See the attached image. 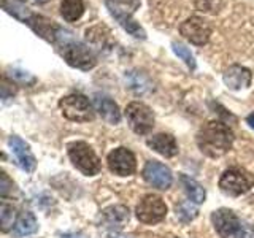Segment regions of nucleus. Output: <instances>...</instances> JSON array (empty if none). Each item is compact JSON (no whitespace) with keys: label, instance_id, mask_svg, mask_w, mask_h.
Returning a JSON list of instances; mask_svg holds the SVG:
<instances>
[{"label":"nucleus","instance_id":"nucleus-22","mask_svg":"<svg viewBox=\"0 0 254 238\" xmlns=\"http://www.w3.org/2000/svg\"><path fill=\"white\" fill-rule=\"evenodd\" d=\"M16 221H18V213H16L14 205L8 203L6 200H2V205H0V226H2V232H10L14 227Z\"/></svg>","mask_w":254,"mask_h":238},{"label":"nucleus","instance_id":"nucleus-32","mask_svg":"<svg viewBox=\"0 0 254 238\" xmlns=\"http://www.w3.org/2000/svg\"><path fill=\"white\" fill-rule=\"evenodd\" d=\"M246 122L250 124L251 129H254V113H253V115H250L248 118H246Z\"/></svg>","mask_w":254,"mask_h":238},{"label":"nucleus","instance_id":"nucleus-2","mask_svg":"<svg viewBox=\"0 0 254 238\" xmlns=\"http://www.w3.org/2000/svg\"><path fill=\"white\" fill-rule=\"evenodd\" d=\"M61 34H62V29L59 32L58 42L61 40V43H59L61 54L68 65L78 70H84V71L94 68L95 63H97V58H95V54L92 53L91 48L86 46L81 42H76V40L70 38L68 35H61Z\"/></svg>","mask_w":254,"mask_h":238},{"label":"nucleus","instance_id":"nucleus-35","mask_svg":"<svg viewBox=\"0 0 254 238\" xmlns=\"http://www.w3.org/2000/svg\"><path fill=\"white\" fill-rule=\"evenodd\" d=\"M19 2H26V0H19Z\"/></svg>","mask_w":254,"mask_h":238},{"label":"nucleus","instance_id":"nucleus-34","mask_svg":"<svg viewBox=\"0 0 254 238\" xmlns=\"http://www.w3.org/2000/svg\"><path fill=\"white\" fill-rule=\"evenodd\" d=\"M38 2H42V3H45V2H48V0H38Z\"/></svg>","mask_w":254,"mask_h":238},{"label":"nucleus","instance_id":"nucleus-16","mask_svg":"<svg viewBox=\"0 0 254 238\" xmlns=\"http://www.w3.org/2000/svg\"><path fill=\"white\" fill-rule=\"evenodd\" d=\"M94 107L95 111L102 116L103 121H107L108 124H119L121 121V111L119 107L116 105V102L113 99H110L105 94H95L94 95Z\"/></svg>","mask_w":254,"mask_h":238},{"label":"nucleus","instance_id":"nucleus-27","mask_svg":"<svg viewBox=\"0 0 254 238\" xmlns=\"http://www.w3.org/2000/svg\"><path fill=\"white\" fill-rule=\"evenodd\" d=\"M195 6L205 13H216L221 8V0H195Z\"/></svg>","mask_w":254,"mask_h":238},{"label":"nucleus","instance_id":"nucleus-30","mask_svg":"<svg viewBox=\"0 0 254 238\" xmlns=\"http://www.w3.org/2000/svg\"><path fill=\"white\" fill-rule=\"evenodd\" d=\"M242 238H254V227L248 224V222H245V226H243Z\"/></svg>","mask_w":254,"mask_h":238},{"label":"nucleus","instance_id":"nucleus-19","mask_svg":"<svg viewBox=\"0 0 254 238\" xmlns=\"http://www.w3.org/2000/svg\"><path fill=\"white\" fill-rule=\"evenodd\" d=\"M38 230V222L30 211H22L13 227L14 237H27Z\"/></svg>","mask_w":254,"mask_h":238},{"label":"nucleus","instance_id":"nucleus-7","mask_svg":"<svg viewBox=\"0 0 254 238\" xmlns=\"http://www.w3.org/2000/svg\"><path fill=\"white\" fill-rule=\"evenodd\" d=\"M211 221L221 238H242L245 221L238 218L232 210H216L211 214Z\"/></svg>","mask_w":254,"mask_h":238},{"label":"nucleus","instance_id":"nucleus-33","mask_svg":"<svg viewBox=\"0 0 254 238\" xmlns=\"http://www.w3.org/2000/svg\"><path fill=\"white\" fill-rule=\"evenodd\" d=\"M110 238H127V237H123V235H118V234H110Z\"/></svg>","mask_w":254,"mask_h":238},{"label":"nucleus","instance_id":"nucleus-10","mask_svg":"<svg viewBox=\"0 0 254 238\" xmlns=\"http://www.w3.org/2000/svg\"><path fill=\"white\" fill-rule=\"evenodd\" d=\"M107 6H108L110 13L113 14L118 19V22L123 26V29L129 32L132 37L140 38V40L146 38V32L143 30V27L140 26V24L132 18L133 8H127L126 10L124 3L119 2V0H107Z\"/></svg>","mask_w":254,"mask_h":238},{"label":"nucleus","instance_id":"nucleus-20","mask_svg":"<svg viewBox=\"0 0 254 238\" xmlns=\"http://www.w3.org/2000/svg\"><path fill=\"white\" fill-rule=\"evenodd\" d=\"M180 181H181L183 187H185V192H186V195L190 202H194L195 205L205 202L206 192H205V189L202 187L200 182H197L195 179L186 177V175H181Z\"/></svg>","mask_w":254,"mask_h":238},{"label":"nucleus","instance_id":"nucleus-23","mask_svg":"<svg viewBox=\"0 0 254 238\" xmlns=\"http://www.w3.org/2000/svg\"><path fill=\"white\" fill-rule=\"evenodd\" d=\"M197 214H198L197 206L194 202H190V200H185L177 206V216L180 218L181 222L194 221L197 218Z\"/></svg>","mask_w":254,"mask_h":238},{"label":"nucleus","instance_id":"nucleus-8","mask_svg":"<svg viewBox=\"0 0 254 238\" xmlns=\"http://www.w3.org/2000/svg\"><path fill=\"white\" fill-rule=\"evenodd\" d=\"M135 214L143 224H157L167 216V205L159 195L148 194L138 202Z\"/></svg>","mask_w":254,"mask_h":238},{"label":"nucleus","instance_id":"nucleus-24","mask_svg":"<svg viewBox=\"0 0 254 238\" xmlns=\"http://www.w3.org/2000/svg\"><path fill=\"white\" fill-rule=\"evenodd\" d=\"M126 78H129L130 89H133L137 94H145L146 91L151 89V84L146 79V76H143L138 71H129V73L126 75Z\"/></svg>","mask_w":254,"mask_h":238},{"label":"nucleus","instance_id":"nucleus-25","mask_svg":"<svg viewBox=\"0 0 254 238\" xmlns=\"http://www.w3.org/2000/svg\"><path fill=\"white\" fill-rule=\"evenodd\" d=\"M172 50H173V53L177 54L183 62L186 63V65H188L190 70H194V68H195V59H194V56H192V53H190L185 45L173 42V43H172Z\"/></svg>","mask_w":254,"mask_h":238},{"label":"nucleus","instance_id":"nucleus-11","mask_svg":"<svg viewBox=\"0 0 254 238\" xmlns=\"http://www.w3.org/2000/svg\"><path fill=\"white\" fill-rule=\"evenodd\" d=\"M108 169L118 177H130L137 170V161L130 149L124 146L113 149L107 157Z\"/></svg>","mask_w":254,"mask_h":238},{"label":"nucleus","instance_id":"nucleus-1","mask_svg":"<svg viewBox=\"0 0 254 238\" xmlns=\"http://www.w3.org/2000/svg\"><path fill=\"white\" fill-rule=\"evenodd\" d=\"M234 145V132L222 121H208L197 133V146L205 156L218 159L227 154Z\"/></svg>","mask_w":254,"mask_h":238},{"label":"nucleus","instance_id":"nucleus-18","mask_svg":"<svg viewBox=\"0 0 254 238\" xmlns=\"http://www.w3.org/2000/svg\"><path fill=\"white\" fill-rule=\"evenodd\" d=\"M146 145L164 157H173L178 154V143L170 133H156L146 140Z\"/></svg>","mask_w":254,"mask_h":238},{"label":"nucleus","instance_id":"nucleus-29","mask_svg":"<svg viewBox=\"0 0 254 238\" xmlns=\"http://www.w3.org/2000/svg\"><path fill=\"white\" fill-rule=\"evenodd\" d=\"M13 84H14L13 81H11V83H8V79L3 78V81H2V99H3V100L10 99V97H13V95H14L16 89H14V87H10V86H13Z\"/></svg>","mask_w":254,"mask_h":238},{"label":"nucleus","instance_id":"nucleus-3","mask_svg":"<svg viewBox=\"0 0 254 238\" xmlns=\"http://www.w3.org/2000/svg\"><path fill=\"white\" fill-rule=\"evenodd\" d=\"M254 187V175L240 167H232L226 170L219 178V189L226 195L240 197Z\"/></svg>","mask_w":254,"mask_h":238},{"label":"nucleus","instance_id":"nucleus-12","mask_svg":"<svg viewBox=\"0 0 254 238\" xmlns=\"http://www.w3.org/2000/svg\"><path fill=\"white\" fill-rule=\"evenodd\" d=\"M143 178L156 189L167 190L173 182V175L167 165L157 162V161H149L145 169H143Z\"/></svg>","mask_w":254,"mask_h":238},{"label":"nucleus","instance_id":"nucleus-15","mask_svg":"<svg viewBox=\"0 0 254 238\" xmlns=\"http://www.w3.org/2000/svg\"><path fill=\"white\" fill-rule=\"evenodd\" d=\"M222 79H224V83H226V86L229 87V89L240 91V89H245V87H248L251 84L253 73H251L250 68L235 63V65H230L224 71Z\"/></svg>","mask_w":254,"mask_h":238},{"label":"nucleus","instance_id":"nucleus-9","mask_svg":"<svg viewBox=\"0 0 254 238\" xmlns=\"http://www.w3.org/2000/svg\"><path fill=\"white\" fill-rule=\"evenodd\" d=\"M180 34L192 45L203 46L210 42L211 27H210L208 21L200 18V16H190V18L181 22Z\"/></svg>","mask_w":254,"mask_h":238},{"label":"nucleus","instance_id":"nucleus-26","mask_svg":"<svg viewBox=\"0 0 254 238\" xmlns=\"http://www.w3.org/2000/svg\"><path fill=\"white\" fill-rule=\"evenodd\" d=\"M10 76H11V81H16V83L24 84V86H30V84L35 83V78L32 76L29 71H24L19 68H13Z\"/></svg>","mask_w":254,"mask_h":238},{"label":"nucleus","instance_id":"nucleus-21","mask_svg":"<svg viewBox=\"0 0 254 238\" xmlns=\"http://www.w3.org/2000/svg\"><path fill=\"white\" fill-rule=\"evenodd\" d=\"M84 13L83 0H61V14L68 22H75Z\"/></svg>","mask_w":254,"mask_h":238},{"label":"nucleus","instance_id":"nucleus-5","mask_svg":"<svg viewBox=\"0 0 254 238\" xmlns=\"http://www.w3.org/2000/svg\"><path fill=\"white\" fill-rule=\"evenodd\" d=\"M64 118L73 122H89L94 119V108L89 99L83 94H68L59 100Z\"/></svg>","mask_w":254,"mask_h":238},{"label":"nucleus","instance_id":"nucleus-4","mask_svg":"<svg viewBox=\"0 0 254 238\" xmlns=\"http://www.w3.org/2000/svg\"><path fill=\"white\" fill-rule=\"evenodd\" d=\"M68 157L71 164L86 177H94L102 169L100 159L94 153V149L84 141H73L67 146Z\"/></svg>","mask_w":254,"mask_h":238},{"label":"nucleus","instance_id":"nucleus-6","mask_svg":"<svg viewBox=\"0 0 254 238\" xmlns=\"http://www.w3.org/2000/svg\"><path fill=\"white\" fill-rule=\"evenodd\" d=\"M126 119L137 135H146L154 127V113L141 102H130L126 107Z\"/></svg>","mask_w":254,"mask_h":238},{"label":"nucleus","instance_id":"nucleus-31","mask_svg":"<svg viewBox=\"0 0 254 238\" xmlns=\"http://www.w3.org/2000/svg\"><path fill=\"white\" fill-rule=\"evenodd\" d=\"M62 238H86V235L81 234V232H73V234H65V235H62Z\"/></svg>","mask_w":254,"mask_h":238},{"label":"nucleus","instance_id":"nucleus-13","mask_svg":"<svg viewBox=\"0 0 254 238\" xmlns=\"http://www.w3.org/2000/svg\"><path fill=\"white\" fill-rule=\"evenodd\" d=\"M129 208L124 205H113L108 206L100 213V224L111 230V234H116L118 230H121L127 222H129Z\"/></svg>","mask_w":254,"mask_h":238},{"label":"nucleus","instance_id":"nucleus-28","mask_svg":"<svg viewBox=\"0 0 254 238\" xmlns=\"http://www.w3.org/2000/svg\"><path fill=\"white\" fill-rule=\"evenodd\" d=\"M13 190V181L8 178V175L5 172L0 173V195L6 197Z\"/></svg>","mask_w":254,"mask_h":238},{"label":"nucleus","instance_id":"nucleus-14","mask_svg":"<svg viewBox=\"0 0 254 238\" xmlns=\"http://www.w3.org/2000/svg\"><path fill=\"white\" fill-rule=\"evenodd\" d=\"M8 145H10L16 161H18V165L22 170H26L29 173L35 170L37 159L34 154H32V151L26 141L21 140L19 137H16V135H13V137H10V140H8Z\"/></svg>","mask_w":254,"mask_h":238},{"label":"nucleus","instance_id":"nucleus-17","mask_svg":"<svg viewBox=\"0 0 254 238\" xmlns=\"http://www.w3.org/2000/svg\"><path fill=\"white\" fill-rule=\"evenodd\" d=\"M26 24H29V26L34 29V32H37L40 37H43L45 40H48V42H51V43L58 42L61 27L56 26L54 21L45 18V16L30 14V18L26 21Z\"/></svg>","mask_w":254,"mask_h":238}]
</instances>
